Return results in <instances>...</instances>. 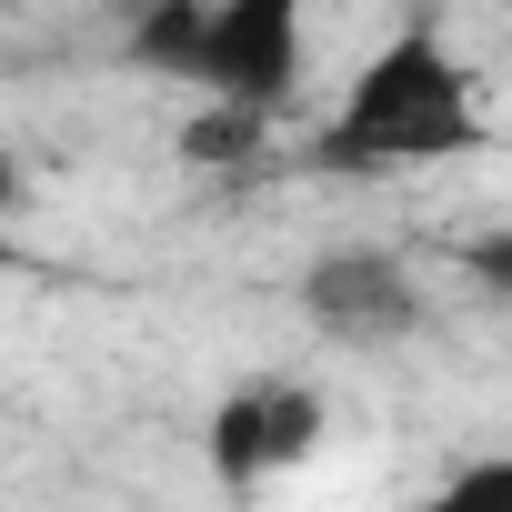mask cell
<instances>
[{
    "mask_svg": "<svg viewBox=\"0 0 512 512\" xmlns=\"http://www.w3.org/2000/svg\"><path fill=\"white\" fill-rule=\"evenodd\" d=\"M462 151H482V81H472V61L442 41L432 11H412V21L342 81V101L322 111V131L302 141L312 171H352V181L422 171V161H462Z\"/></svg>",
    "mask_w": 512,
    "mask_h": 512,
    "instance_id": "6da1fadb",
    "label": "cell"
},
{
    "mask_svg": "<svg viewBox=\"0 0 512 512\" xmlns=\"http://www.w3.org/2000/svg\"><path fill=\"white\" fill-rule=\"evenodd\" d=\"M302 71H312V0H201L191 91L282 121L302 101Z\"/></svg>",
    "mask_w": 512,
    "mask_h": 512,
    "instance_id": "7a4b0ae2",
    "label": "cell"
},
{
    "mask_svg": "<svg viewBox=\"0 0 512 512\" xmlns=\"http://www.w3.org/2000/svg\"><path fill=\"white\" fill-rule=\"evenodd\" d=\"M302 322L342 352H392L422 332V272L382 241H352V251H322L302 272Z\"/></svg>",
    "mask_w": 512,
    "mask_h": 512,
    "instance_id": "3957f363",
    "label": "cell"
},
{
    "mask_svg": "<svg viewBox=\"0 0 512 512\" xmlns=\"http://www.w3.org/2000/svg\"><path fill=\"white\" fill-rule=\"evenodd\" d=\"M322 422H332V402L312 382H241V392L211 402L201 452H211L221 482H272V472H292V462L322 452Z\"/></svg>",
    "mask_w": 512,
    "mask_h": 512,
    "instance_id": "277c9868",
    "label": "cell"
},
{
    "mask_svg": "<svg viewBox=\"0 0 512 512\" xmlns=\"http://www.w3.org/2000/svg\"><path fill=\"white\" fill-rule=\"evenodd\" d=\"M262 141H272V111H241V101H211V91H201V111L181 121V161H191V171H241Z\"/></svg>",
    "mask_w": 512,
    "mask_h": 512,
    "instance_id": "5b68a950",
    "label": "cell"
},
{
    "mask_svg": "<svg viewBox=\"0 0 512 512\" xmlns=\"http://www.w3.org/2000/svg\"><path fill=\"white\" fill-rule=\"evenodd\" d=\"M191 41H201V0H151L131 21V61L161 81H191Z\"/></svg>",
    "mask_w": 512,
    "mask_h": 512,
    "instance_id": "8992f818",
    "label": "cell"
},
{
    "mask_svg": "<svg viewBox=\"0 0 512 512\" xmlns=\"http://www.w3.org/2000/svg\"><path fill=\"white\" fill-rule=\"evenodd\" d=\"M462 272H472L492 302H512V231H472V241H462Z\"/></svg>",
    "mask_w": 512,
    "mask_h": 512,
    "instance_id": "52a82bcc",
    "label": "cell"
},
{
    "mask_svg": "<svg viewBox=\"0 0 512 512\" xmlns=\"http://www.w3.org/2000/svg\"><path fill=\"white\" fill-rule=\"evenodd\" d=\"M21 191H31V171H21V151H11V141H0V221L21 211Z\"/></svg>",
    "mask_w": 512,
    "mask_h": 512,
    "instance_id": "ba28073f",
    "label": "cell"
},
{
    "mask_svg": "<svg viewBox=\"0 0 512 512\" xmlns=\"http://www.w3.org/2000/svg\"><path fill=\"white\" fill-rule=\"evenodd\" d=\"M0 272H21V241H11V221H0Z\"/></svg>",
    "mask_w": 512,
    "mask_h": 512,
    "instance_id": "9c48e42d",
    "label": "cell"
},
{
    "mask_svg": "<svg viewBox=\"0 0 512 512\" xmlns=\"http://www.w3.org/2000/svg\"><path fill=\"white\" fill-rule=\"evenodd\" d=\"M0 11H21V0H0Z\"/></svg>",
    "mask_w": 512,
    "mask_h": 512,
    "instance_id": "30bf717a",
    "label": "cell"
}]
</instances>
